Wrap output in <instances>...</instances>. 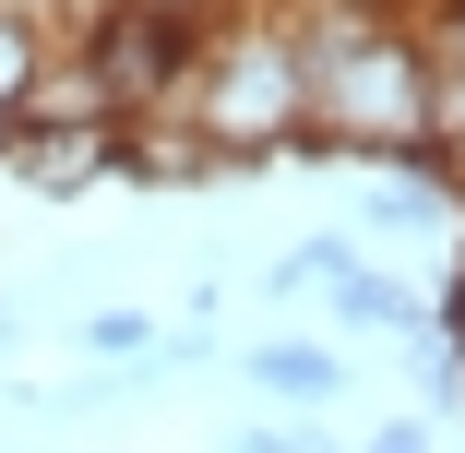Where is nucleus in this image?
Wrapping results in <instances>:
<instances>
[{"instance_id": "6", "label": "nucleus", "mask_w": 465, "mask_h": 453, "mask_svg": "<svg viewBox=\"0 0 465 453\" xmlns=\"http://www.w3.org/2000/svg\"><path fill=\"white\" fill-rule=\"evenodd\" d=\"M406 370H418V418L441 429V418H465V346L441 334V322H418L406 334Z\"/></svg>"}, {"instance_id": "11", "label": "nucleus", "mask_w": 465, "mask_h": 453, "mask_svg": "<svg viewBox=\"0 0 465 453\" xmlns=\"http://www.w3.org/2000/svg\"><path fill=\"white\" fill-rule=\"evenodd\" d=\"M441 13H465V0H441Z\"/></svg>"}, {"instance_id": "2", "label": "nucleus", "mask_w": 465, "mask_h": 453, "mask_svg": "<svg viewBox=\"0 0 465 453\" xmlns=\"http://www.w3.org/2000/svg\"><path fill=\"white\" fill-rule=\"evenodd\" d=\"M358 251H394V239H465V192L430 167V155H394V167H358V192L334 215Z\"/></svg>"}, {"instance_id": "12", "label": "nucleus", "mask_w": 465, "mask_h": 453, "mask_svg": "<svg viewBox=\"0 0 465 453\" xmlns=\"http://www.w3.org/2000/svg\"><path fill=\"white\" fill-rule=\"evenodd\" d=\"M311 453H334V441H311Z\"/></svg>"}, {"instance_id": "5", "label": "nucleus", "mask_w": 465, "mask_h": 453, "mask_svg": "<svg viewBox=\"0 0 465 453\" xmlns=\"http://www.w3.org/2000/svg\"><path fill=\"white\" fill-rule=\"evenodd\" d=\"M311 299L334 310V334H394V346H406V334L430 322V287H406V275H394L382 251H358V262H334V275H322Z\"/></svg>"}, {"instance_id": "4", "label": "nucleus", "mask_w": 465, "mask_h": 453, "mask_svg": "<svg viewBox=\"0 0 465 453\" xmlns=\"http://www.w3.org/2000/svg\"><path fill=\"white\" fill-rule=\"evenodd\" d=\"M239 382L274 406V418H322L346 394V346L334 334H251L239 346Z\"/></svg>"}, {"instance_id": "9", "label": "nucleus", "mask_w": 465, "mask_h": 453, "mask_svg": "<svg viewBox=\"0 0 465 453\" xmlns=\"http://www.w3.org/2000/svg\"><path fill=\"white\" fill-rule=\"evenodd\" d=\"M358 453H430V418H382V429H370Z\"/></svg>"}, {"instance_id": "8", "label": "nucleus", "mask_w": 465, "mask_h": 453, "mask_svg": "<svg viewBox=\"0 0 465 453\" xmlns=\"http://www.w3.org/2000/svg\"><path fill=\"white\" fill-rule=\"evenodd\" d=\"M311 441H322V418H274V406H262V418H251V429H227L215 453H311Z\"/></svg>"}, {"instance_id": "3", "label": "nucleus", "mask_w": 465, "mask_h": 453, "mask_svg": "<svg viewBox=\"0 0 465 453\" xmlns=\"http://www.w3.org/2000/svg\"><path fill=\"white\" fill-rule=\"evenodd\" d=\"M0 179H25V192H48V203L108 192V179H120V120H13Z\"/></svg>"}, {"instance_id": "1", "label": "nucleus", "mask_w": 465, "mask_h": 453, "mask_svg": "<svg viewBox=\"0 0 465 453\" xmlns=\"http://www.w3.org/2000/svg\"><path fill=\"white\" fill-rule=\"evenodd\" d=\"M179 120H192L239 179L311 155V84H299V36L274 0H227V13L192 36V72H179Z\"/></svg>"}, {"instance_id": "10", "label": "nucleus", "mask_w": 465, "mask_h": 453, "mask_svg": "<svg viewBox=\"0 0 465 453\" xmlns=\"http://www.w3.org/2000/svg\"><path fill=\"white\" fill-rule=\"evenodd\" d=\"M0 13H25V25H48V0H0Z\"/></svg>"}, {"instance_id": "7", "label": "nucleus", "mask_w": 465, "mask_h": 453, "mask_svg": "<svg viewBox=\"0 0 465 453\" xmlns=\"http://www.w3.org/2000/svg\"><path fill=\"white\" fill-rule=\"evenodd\" d=\"M72 346H84V358H143V346H155V310H84Z\"/></svg>"}]
</instances>
